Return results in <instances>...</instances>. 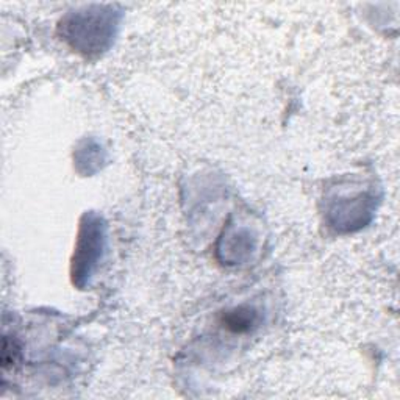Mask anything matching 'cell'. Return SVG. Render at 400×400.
I'll use <instances>...</instances> for the list:
<instances>
[{
	"label": "cell",
	"instance_id": "1",
	"mask_svg": "<svg viewBox=\"0 0 400 400\" xmlns=\"http://www.w3.org/2000/svg\"><path fill=\"white\" fill-rule=\"evenodd\" d=\"M257 314L252 310L238 309L233 311H228L224 316V324L228 330H232L235 333H244L255 326Z\"/></svg>",
	"mask_w": 400,
	"mask_h": 400
}]
</instances>
